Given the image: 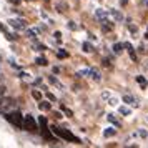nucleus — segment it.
Here are the masks:
<instances>
[{
  "label": "nucleus",
  "mask_w": 148,
  "mask_h": 148,
  "mask_svg": "<svg viewBox=\"0 0 148 148\" xmlns=\"http://www.w3.org/2000/svg\"><path fill=\"white\" fill-rule=\"evenodd\" d=\"M5 118H7V121H8V123H12L14 127L23 128V116H22L20 112H17V110H12V112L5 113Z\"/></svg>",
  "instance_id": "obj_1"
},
{
  "label": "nucleus",
  "mask_w": 148,
  "mask_h": 148,
  "mask_svg": "<svg viewBox=\"0 0 148 148\" xmlns=\"http://www.w3.org/2000/svg\"><path fill=\"white\" fill-rule=\"evenodd\" d=\"M52 132H53L55 135H58L60 138H63V140L67 141H73V143H80V138H77L72 132H68V130H63V128H58V127H52Z\"/></svg>",
  "instance_id": "obj_2"
},
{
  "label": "nucleus",
  "mask_w": 148,
  "mask_h": 148,
  "mask_svg": "<svg viewBox=\"0 0 148 148\" xmlns=\"http://www.w3.org/2000/svg\"><path fill=\"white\" fill-rule=\"evenodd\" d=\"M17 107V103H15L14 98H5V97H0V113H8V112H12L15 110Z\"/></svg>",
  "instance_id": "obj_3"
},
{
  "label": "nucleus",
  "mask_w": 148,
  "mask_h": 148,
  "mask_svg": "<svg viewBox=\"0 0 148 148\" xmlns=\"http://www.w3.org/2000/svg\"><path fill=\"white\" fill-rule=\"evenodd\" d=\"M23 130H27L30 133H35V132H38V125H37V121L32 115H27V116H23Z\"/></svg>",
  "instance_id": "obj_4"
},
{
  "label": "nucleus",
  "mask_w": 148,
  "mask_h": 148,
  "mask_svg": "<svg viewBox=\"0 0 148 148\" xmlns=\"http://www.w3.org/2000/svg\"><path fill=\"white\" fill-rule=\"evenodd\" d=\"M38 125H40L42 136H43L45 140H53V136H52L50 130H48V121H47V118H45V116H40V118H38Z\"/></svg>",
  "instance_id": "obj_5"
},
{
  "label": "nucleus",
  "mask_w": 148,
  "mask_h": 148,
  "mask_svg": "<svg viewBox=\"0 0 148 148\" xmlns=\"http://www.w3.org/2000/svg\"><path fill=\"white\" fill-rule=\"evenodd\" d=\"M108 15H110V14H108L107 10H101V8L95 10V18L100 22V23H101V22H107L108 20Z\"/></svg>",
  "instance_id": "obj_6"
},
{
  "label": "nucleus",
  "mask_w": 148,
  "mask_h": 148,
  "mask_svg": "<svg viewBox=\"0 0 148 148\" xmlns=\"http://www.w3.org/2000/svg\"><path fill=\"white\" fill-rule=\"evenodd\" d=\"M8 23H10L14 28H17V30H25V28H27L25 22H23V20H18V18H12Z\"/></svg>",
  "instance_id": "obj_7"
},
{
  "label": "nucleus",
  "mask_w": 148,
  "mask_h": 148,
  "mask_svg": "<svg viewBox=\"0 0 148 148\" xmlns=\"http://www.w3.org/2000/svg\"><path fill=\"white\" fill-rule=\"evenodd\" d=\"M123 101H125V103H128V105H132V107H140V103H138V100H136V98H133V97H132V95H125V97H123Z\"/></svg>",
  "instance_id": "obj_8"
},
{
  "label": "nucleus",
  "mask_w": 148,
  "mask_h": 148,
  "mask_svg": "<svg viewBox=\"0 0 148 148\" xmlns=\"http://www.w3.org/2000/svg\"><path fill=\"white\" fill-rule=\"evenodd\" d=\"M90 78H93L95 82H100L101 80L100 70H97V68H90Z\"/></svg>",
  "instance_id": "obj_9"
},
{
  "label": "nucleus",
  "mask_w": 148,
  "mask_h": 148,
  "mask_svg": "<svg viewBox=\"0 0 148 148\" xmlns=\"http://www.w3.org/2000/svg\"><path fill=\"white\" fill-rule=\"evenodd\" d=\"M108 14L112 15V17H113L116 22H121V20H123V14H120V12H118V10H115V8H112Z\"/></svg>",
  "instance_id": "obj_10"
},
{
  "label": "nucleus",
  "mask_w": 148,
  "mask_h": 148,
  "mask_svg": "<svg viewBox=\"0 0 148 148\" xmlns=\"http://www.w3.org/2000/svg\"><path fill=\"white\" fill-rule=\"evenodd\" d=\"M0 30H2V32H3V34L7 35V38H8V40H15V38H17V35L10 34V32H8L7 28H5V25H3V23H0Z\"/></svg>",
  "instance_id": "obj_11"
},
{
  "label": "nucleus",
  "mask_w": 148,
  "mask_h": 148,
  "mask_svg": "<svg viewBox=\"0 0 148 148\" xmlns=\"http://www.w3.org/2000/svg\"><path fill=\"white\" fill-rule=\"evenodd\" d=\"M115 133H116V130H115L113 127H108L107 130L103 132V136H107V138H108V136H113Z\"/></svg>",
  "instance_id": "obj_12"
},
{
  "label": "nucleus",
  "mask_w": 148,
  "mask_h": 148,
  "mask_svg": "<svg viewBox=\"0 0 148 148\" xmlns=\"http://www.w3.org/2000/svg\"><path fill=\"white\" fill-rule=\"evenodd\" d=\"M101 28H103V32H110L112 28H113V25H112V22H101Z\"/></svg>",
  "instance_id": "obj_13"
},
{
  "label": "nucleus",
  "mask_w": 148,
  "mask_h": 148,
  "mask_svg": "<svg viewBox=\"0 0 148 148\" xmlns=\"http://www.w3.org/2000/svg\"><path fill=\"white\" fill-rule=\"evenodd\" d=\"M38 108H40V110H43V112H47V110H50V103H48V101H42V100H40V103H38Z\"/></svg>",
  "instance_id": "obj_14"
},
{
  "label": "nucleus",
  "mask_w": 148,
  "mask_h": 148,
  "mask_svg": "<svg viewBox=\"0 0 148 148\" xmlns=\"http://www.w3.org/2000/svg\"><path fill=\"white\" fill-rule=\"evenodd\" d=\"M83 52H85V53H92V52H93V48H92V45H90L88 42L83 43Z\"/></svg>",
  "instance_id": "obj_15"
},
{
  "label": "nucleus",
  "mask_w": 148,
  "mask_h": 148,
  "mask_svg": "<svg viewBox=\"0 0 148 148\" xmlns=\"http://www.w3.org/2000/svg\"><path fill=\"white\" fill-rule=\"evenodd\" d=\"M37 63H38V65H42V67H45V65H47L48 62H47V58H45V57H37Z\"/></svg>",
  "instance_id": "obj_16"
},
{
  "label": "nucleus",
  "mask_w": 148,
  "mask_h": 148,
  "mask_svg": "<svg viewBox=\"0 0 148 148\" xmlns=\"http://www.w3.org/2000/svg\"><path fill=\"white\" fill-rule=\"evenodd\" d=\"M125 47L128 48V52H130V57H132V60H136V55L133 53V47H132L130 43H125Z\"/></svg>",
  "instance_id": "obj_17"
},
{
  "label": "nucleus",
  "mask_w": 148,
  "mask_h": 148,
  "mask_svg": "<svg viewBox=\"0 0 148 148\" xmlns=\"http://www.w3.org/2000/svg\"><path fill=\"white\" fill-rule=\"evenodd\" d=\"M50 83H52V85H55V87H58V88H63V85H62L60 82L55 78V77H50Z\"/></svg>",
  "instance_id": "obj_18"
},
{
  "label": "nucleus",
  "mask_w": 148,
  "mask_h": 148,
  "mask_svg": "<svg viewBox=\"0 0 148 148\" xmlns=\"http://www.w3.org/2000/svg\"><path fill=\"white\" fill-rule=\"evenodd\" d=\"M123 47H125L123 43H115V45H113V52H115V53H120Z\"/></svg>",
  "instance_id": "obj_19"
},
{
  "label": "nucleus",
  "mask_w": 148,
  "mask_h": 148,
  "mask_svg": "<svg viewBox=\"0 0 148 148\" xmlns=\"http://www.w3.org/2000/svg\"><path fill=\"white\" fill-rule=\"evenodd\" d=\"M57 57H58V58H67L68 52H65V50H58V52H57Z\"/></svg>",
  "instance_id": "obj_20"
},
{
  "label": "nucleus",
  "mask_w": 148,
  "mask_h": 148,
  "mask_svg": "<svg viewBox=\"0 0 148 148\" xmlns=\"http://www.w3.org/2000/svg\"><path fill=\"white\" fill-rule=\"evenodd\" d=\"M87 75H90V68H87V70H80V72H77V77H87Z\"/></svg>",
  "instance_id": "obj_21"
},
{
  "label": "nucleus",
  "mask_w": 148,
  "mask_h": 148,
  "mask_svg": "<svg viewBox=\"0 0 148 148\" xmlns=\"http://www.w3.org/2000/svg\"><path fill=\"white\" fill-rule=\"evenodd\" d=\"M118 110H120L121 115H130V108H128V107H120Z\"/></svg>",
  "instance_id": "obj_22"
},
{
  "label": "nucleus",
  "mask_w": 148,
  "mask_h": 148,
  "mask_svg": "<svg viewBox=\"0 0 148 148\" xmlns=\"http://www.w3.org/2000/svg\"><path fill=\"white\" fill-rule=\"evenodd\" d=\"M62 110H63V113L67 115V116H72V115H73V112H72L70 108H67V107H62Z\"/></svg>",
  "instance_id": "obj_23"
},
{
  "label": "nucleus",
  "mask_w": 148,
  "mask_h": 148,
  "mask_svg": "<svg viewBox=\"0 0 148 148\" xmlns=\"http://www.w3.org/2000/svg\"><path fill=\"white\" fill-rule=\"evenodd\" d=\"M136 82L140 83L141 87H147V82H145V78H143V77H136Z\"/></svg>",
  "instance_id": "obj_24"
},
{
  "label": "nucleus",
  "mask_w": 148,
  "mask_h": 148,
  "mask_svg": "<svg viewBox=\"0 0 148 148\" xmlns=\"http://www.w3.org/2000/svg\"><path fill=\"white\" fill-rule=\"evenodd\" d=\"M67 27L70 28V30H77V28H78L77 25H75V22H68V23H67Z\"/></svg>",
  "instance_id": "obj_25"
},
{
  "label": "nucleus",
  "mask_w": 148,
  "mask_h": 148,
  "mask_svg": "<svg viewBox=\"0 0 148 148\" xmlns=\"http://www.w3.org/2000/svg\"><path fill=\"white\" fill-rule=\"evenodd\" d=\"M32 95H34V98H37V100H42V95H40V92H37V90H34V92H32Z\"/></svg>",
  "instance_id": "obj_26"
},
{
  "label": "nucleus",
  "mask_w": 148,
  "mask_h": 148,
  "mask_svg": "<svg viewBox=\"0 0 148 148\" xmlns=\"http://www.w3.org/2000/svg\"><path fill=\"white\" fill-rule=\"evenodd\" d=\"M107 118H108L110 121H112V123H115V125H118V121H116V118H115V115H108Z\"/></svg>",
  "instance_id": "obj_27"
},
{
  "label": "nucleus",
  "mask_w": 148,
  "mask_h": 148,
  "mask_svg": "<svg viewBox=\"0 0 148 148\" xmlns=\"http://www.w3.org/2000/svg\"><path fill=\"white\" fill-rule=\"evenodd\" d=\"M103 65H105V67H110L112 63H110V60H108V58H103Z\"/></svg>",
  "instance_id": "obj_28"
},
{
  "label": "nucleus",
  "mask_w": 148,
  "mask_h": 148,
  "mask_svg": "<svg viewBox=\"0 0 148 148\" xmlns=\"http://www.w3.org/2000/svg\"><path fill=\"white\" fill-rule=\"evenodd\" d=\"M47 97H48V100H55V97L52 93H47Z\"/></svg>",
  "instance_id": "obj_29"
},
{
  "label": "nucleus",
  "mask_w": 148,
  "mask_h": 148,
  "mask_svg": "<svg viewBox=\"0 0 148 148\" xmlns=\"http://www.w3.org/2000/svg\"><path fill=\"white\" fill-rule=\"evenodd\" d=\"M120 3H121V5H127V3H128V0H120Z\"/></svg>",
  "instance_id": "obj_30"
},
{
  "label": "nucleus",
  "mask_w": 148,
  "mask_h": 148,
  "mask_svg": "<svg viewBox=\"0 0 148 148\" xmlns=\"http://www.w3.org/2000/svg\"><path fill=\"white\" fill-rule=\"evenodd\" d=\"M0 63H2V57H0Z\"/></svg>",
  "instance_id": "obj_31"
},
{
  "label": "nucleus",
  "mask_w": 148,
  "mask_h": 148,
  "mask_svg": "<svg viewBox=\"0 0 148 148\" xmlns=\"http://www.w3.org/2000/svg\"><path fill=\"white\" fill-rule=\"evenodd\" d=\"M145 2H147V5H148V0H145Z\"/></svg>",
  "instance_id": "obj_32"
}]
</instances>
